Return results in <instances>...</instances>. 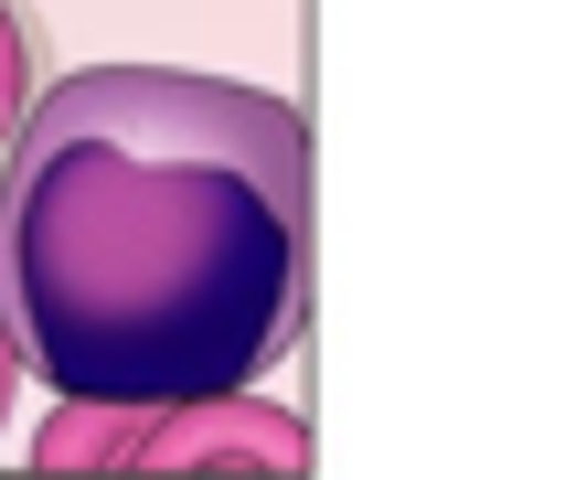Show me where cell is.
I'll list each match as a JSON object with an SVG mask.
<instances>
[{"mask_svg":"<svg viewBox=\"0 0 565 480\" xmlns=\"http://www.w3.org/2000/svg\"><path fill=\"white\" fill-rule=\"evenodd\" d=\"M310 118L246 75L86 64L0 150V310L54 395L160 406L310 331Z\"/></svg>","mask_w":565,"mask_h":480,"instance_id":"6da1fadb","label":"cell"},{"mask_svg":"<svg viewBox=\"0 0 565 480\" xmlns=\"http://www.w3.org/2000/svg\"><path fill=\"white\" fill-rule=\"evenodd\" d=\"M32 470H235V480H299L310 470V416L267 406L256 384L224 395H160V406H107V395H54V416L32 427Z\"/></svg>","mask_w":565,"mask_h":480,"instance_id":"7a4b0ae2","label":"cell"},{"mask_svg":"<svg viewBox=\"0 0 565 480\" xmlns=\"http://www.w3.org/2000/svg\"><path fill=\"white\" fill-rule=\"evenodd\" d=\"M32 96H43V32H32V11H22V0H0V150L22 139Z\"/></svg>","mask_w":565,"mask_h":480,"instance_id":"3957f363","label":"cell"},{"mask_svg":"<svg viewBox=\"0 0 565 480\" xmlns=\"http://www.w3.org/2000/svg\"><path fill=\"white\" fill-rule=\"evenodd\" d=\"M32 363H22V331H11V310H0V427H11V384H22Z\"/></svg>","mask_w":565,"mask_h":480,"instance_id":"277c9868","label":"cell"}]
</instances>
